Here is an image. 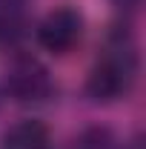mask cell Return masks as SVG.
Wrapping results in <instances>:
<instances>
[{"label":"cell","mask_w":146,"mask_h":149,"mask_svg":"<svg viewBox=\"0 0 146 149\" xmlns=\"http://www.w3.org/2000/svg\"><path fill=\"white\" fill-rule=\"evenodd\" d=\"M138 74V52H135V40L129 32L117 29L112 32L103 52L97 57V63L92 66L86 77V92L97 103H112L126 97L132 83Z\"/></svg>","instance_id":"1"},{"label":"cell","mask_w":146,"mask_h":149,"mask_svg":"<svg viewBox=\"0 0 146 149\" xmlns=\"http://www.w3.org/2000/svg\"><path fill=\"white\" fill-rule=\"evenodd\" d=\"M6 92L15 97L17 103H40L46 97H52L55 83L49 69L37 60V57H15L6 69Z\"/></svg>","instance_id":"2"},{"label":"cell","mask_w":146,"mask_h":149,"mask_svg":"<svg viewBox=\"0 0 146 149\" xmlns=\"http://www.w3.org/2000/svg\"><path fill=\"white\" fill-rule=\"evenodd\" d=\"M83 40V15L72 6H57L37 23V43L52 55H69Z\"/></svg>","instance_id":"3"},{"label":"cell","mask_w":146,"mask_h":149,"mask_svg":"<svg viewBox=\"0 0 146 149\" xmlns=\"http://www.w3.org/2000/svg\"><path fill=\"white\" fill-rule=\"evenodd\" d=\"M3 149H52V135L40 120H20L3 135Z\"/></svg>","instance_id":"4"},{"label":"cell","mask_w":146,"mask_h":149,"mask_svg":"<svg viewBox=\"0 0 146 149\" xmlns=\"http://www.w3.org/2000/svg\"><path fill=\"white\" fill-rule=\"evenodd\" d=\"M112 3H117L120 9H132V6H138V0H112Z\"/></svg>","instance_id":"5"}]
</instances>
